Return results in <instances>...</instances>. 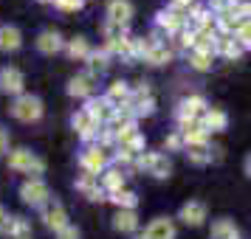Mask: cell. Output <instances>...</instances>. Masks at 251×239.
<instances>
[{"label":"cell","mask_w":251,"mask_h":239,"mask_svg":"<svg viewBox=\"0 0 251 239\" xmlns=\"http://www.w3.org/2000/svg\"><path fill=\"white\" fill-rule=\"evenodd\" d=\"M9 113H12V118L23 121V124H34V121L43 118L46 107H43V99H37L31 93H23V96H17V99L9 104Z\"/></svg>","instance_id":"6da1fadb"},{"label":"cell","mask_w":251,"mask_h":239,"mask_svg":"<svg viewBox=\"0 0 251 239\" xmlns=\"http://www.w3.org/2000/svg\"><path fill=\"white\" fill-rule=\"evenodd\" d=\"M9 169L28 174V177H40L46 172V160L37 152H31V149H12L9 152Z\"/></svg>","instance_id":"7a4b0ae2"},{"label":"cell","mask_w":251,"mask_h":239,"mask_svg":"<svg viewBox=\"0 0 251 239\" xmlns=\"http://www.w3.org/2000/svg\"><path fill=\"white\" fill-rule=\"evenodd\" d=\"M110 163H113V158H110V149L99 147V144H88V147L82 149V155H79L82 172L96 174V177H99L104 169H110Z\"/></svg>","instance_id":"3957f363"},{"label":"cell","mask_w":251,"mask_h":239,"mask_svg":"<svg viewBox=\"0 0 251 239\" xmlns=\"http://www.w3.org/2000/svg\"><path fill=\"white\" fill-rule=\"evenodd\" d=\"M155 28H158L164 37H178L186 28V9H164V12L155 14Z\"/></svg>","instance_id":"277c9868"},{"label":"cell","mask_w":251,"mask_h":239,"mask_svg":"<svg viewBox=\"0 0 251 239\" xmlns=\"http://www.w3.org/2000/svg\"><path fill=\"white\" fill-rule=\"evenodd\" d=\"M20 200L31 208H43V205L51 200V189L43 177H28V180L20 186Z\"/></svg>","instance_id":"5b68a950"},{"label":"cell","mask_w":251,"mask_h":239,"mask_svg":"<svg viewBox=\"0 0 251 239\" xmlns=\"http://www.w3.org/2000/svg\"><path fill=\"white\" fill-rule=\"evenodd\" d=\"M40 217H43V222H46V228H51L54 234H59L62 228H68V211H65V205L59 203L57 197H51L43 208H40Z\"/></svg>","instance_id":"8992f818"},{"label":"cell","mask_w":251,"mask_h":239,"mask_svg":"<svg viewBox=\"0 0 251 239\" xmlns=\"http://www.w3.org/2000/svg\"><path fill=\"white\" fill-rule=\"evenodd\" d=\"M209 110V104H206L203 96H189V99H183L181 104H178V124L183 127H189L195 124V121H201V115Z\"/></svg>","instance_id":"52a82bcc"},{"label":"cell","mask_w":251,"mask_h":239,"mask_svg":"<svg viewBox=\"0 0 251 239\" xmlns=\"http://www.w3.org/2000/svg\"><path fill=\"white\" fill-rule=\"evenodd\" d=\"M23 87H25V79L20 68H14V65H3L0 68V93H6V96H23Z\"/></svg>","instance_id":"ba28073f"},{"label":"cell","mask_w":251,"mask_h":239,"mask_svg":"<svg viewBox=\"0 0 251 239\" xmlns=\"http://www.w3.org/2000/svg\"><path fill=\"white\" fill-rule=\"evenodd\" d=\"M178 219H181L183 225H189V228L203 225L206 219H209L206 203H201V200H186V203L181 205V211H178Z\"/></svg>","instance_id":"9c48e42d"},{"label":"cell","mask_w":251,"mask_h":239,"mask_svg":"<svg viewBox=\"0 0 251 239\" xmlns=\"http://www.w3.org/2000/svg\"><path fill=\"white\" fill-rule=\"evenodd\" d=\"M71 124H74V130L79 132V138H82V144H85V147H88V144H96V135H99V130H102V127L93 124L91 115L85 113V110H76V113L71 115Z\"/></svg>","instance_id":"30bf717a"},{"label":"cell","mask_w":251,"mask_h":239,"mask_svg":"<svg viewBox=\"0 0 251 239\" xmlns=\"http://www.w3.org/2000/svg\"><path fill=\"white\" fill-rule=\"evenodd\" d=\"M76 192H82L91 203H104L107 200V192L102 189V183L96 174H88V172H82L79 177H76Z\"/></svg>","instance_id":"8fae6325"},{"label":"cell","mask_w":251,"mask_h":239,"mask_svg":"<svg viewBox=\"0 0 251 239\" xmlns=\"http://www.w3.org/2000/svg\"><path fill=\"white\" fill-rule=\"evenodd\" d=\"M82 110H85V113L91 115V121H93V124L104 127L107 121H110V115H113V104L107 102L104 96H99V99H96V96H91V99L85 102V107H82Z\"/></svg>","instance_id":"7c38bea8"},{"label":"cell","mask_w":251,"mask_h":239,"mask_svg":"<svg viewBox=\"0 0 251 239\" xmlns=\"http://www.w3.org/2000/svg\"><path fill=\"white\" fill-rule=\"evenodd\" d=\"M183 138V149H192V147H209V130L203 127V121H195V124L183 127V130H178Z\"/></svg>","instance_id":"4fadbf2b"},{"label":"cell","mask_w":251,"mask_h":239,"mask_svg":"<svg viewBox=\"0 0 251 239\" xmlns=\"http://www.w3.org/2000/svg\"><path fill=\"white\" fill-rule=\"evenodd\" d=\"M34 45L40 54H46V57H54V54H59V51H65V40H62V34L59 31H43V34H37Z\"/></svg>","instance_id":"5bb4252c"},{"label":"cell","mask_w":251,"mask_h":239,"mask_svg":"<svg viewBox=\"0 0 251 239\" xmlns=\"http://www.w3.org/2000/svg\"><path fill=\"white\" fill-rule=\"evenodd\" d=\"M93 87H96V76H91V73L85 70V73H79V76H74V79L68 82V96L88 102L93 96Z\"/></svg>","instance_id":"9a60e30c"},{"label":"cell","mask_w":251,"mask_h":239,"mask_svg":"<svg viewBox=\"0 0 251 239\" xmlns=\"http://www.w3.org/2000/svg\"><path fill=\"white\" fill-rule=\"evenodd\" d=\"M147 239H175V219L172 217H155L147 228H144Z\"/></svg>","instance_id":"2e32d148"},{"label":"cell","mask_w":251,"mask_h":239,"mask_svg":"<svg viewBox=\"0 0 251 239\" xmlns=\"http://www.w3.org/2000/svg\"><path fill=\"white\" fill-rule=\"evenodd\" d=\"M209 239H243V231L237 228V222H234V219L220 217V219H215V222H212Z\"/></svg>","instance_id":"e0dca14e"},{"label":"cell","mask_w":251,"mask_h":239,"mask_svg":"<svg viewBox=\"0 0 251 239\" xmlns=\"http://www.w3.org/2000/svg\"><path fill=\"white\" fill-rule=\"evenodd\" d=\"M107 20L119 25H130L133 20V3L130 0H110L107 3Z\"/></svg>","instance_id":"ac0fdd59"},{"label":"cell","mask_w":251,"mask_h":239,"mask_svg":"<svg viewBox=\"0 0 251 239\" xmlns=\"http://www.w3.org/2000/svg\"><path fill=\"white\" fill-rule=\"evenodd\" d=\"M243 54H246V51L240 48V43L234 37H220V34L215 37V57H223V59H231V62H234V59H240Z\"/></svg>","instance_id":"d6986e66"},{"label":"cell","mask_w":251,"mask_h":239,"mask_svg":"<svg viewBox=\"0 0 251 239\" xmlns=\"http://www.w3.org/2000/svg\"><path fill=\"white\" fill-rule=\"evenodd\" d=\"M23 45V34L17 25H0V51L3 54H12Z\"/></svg>","instance_id":"ffe728a7"},{"label":"cell","mask_w":251,"mask_h":239,"mask_svg":"<svg viewBox=\"0 0 251 239\" xmlns=\"http://www.w3.org/2000/svg\"><path fill=\"white\" fill-rule=\"evenodd\" d=\"M201 121H203V127L209 132H223L228 127V115H226V110H220V107H209V110L201 115Z\"/></svg>","instance_id":"44dd1931"},{"label":"cell","mask_w":251,"mask_h":239,"mask_svg":"<svg viewBox=\"0 0 251 239\" xmlns=\"http://www.w3.org/2000/svg\"><path fill=\"white\" fill-rule=\"evenodd\" d=\"M125 177L127 174H122V169L110 166V169H104L102 174H99V183H102V189L107 192V197H110V194H116V192L125 189Z\"/></svg>","instance_id":"7402d4cb"},{"label":"cell","mask_w":251,"mask_h":239,"mask_svg":"<svg viewBox=\"0 0 251 239\" xmlns=\"http://www.w3.org/2000/svg\"><path fill=\"white\" fill-rule=\"evenodd\" d=\"M91 51H93V48H91V43H88L85 37H74V40H65V54H68L71 59H76V62H85Z\"/></svg>","instance_id":"603a6c76"},{"label":"cell","mask_w":251,"mask_h":239,"mask_svg":"<svg viewBox=\"0 0 251 239\" xmlns=\"http://www.w3.org/2000/svg\"><path fill=\"white\" fill-rule=\"evenodd\" d=\"M113 228L119 234H138V217L136 211H116Z\"/></svg>","instance_id":"cb8c5ba5"},{"label":"cell","mask_w":251,"mask_h":239,"mask_svg":"<svg viewBox=\"0 0 251 239\" xmlns=\"http://www.w3.org/2000/svg\"><path fill=\"white\" fill-rule=\"evenodd\" d=\"M130 96H133V90H130V85H127V82H113V85H110V87H107V93H104V99H107V102L113 104H125V102H130Z\"/></svg>","instance_id":"d4e9b609"},{"label":"cell","mask_w":251,"mask_h":239,"mask_svg":"<svg viewBox=\"0 0 251 239\" xmlns=\"http://www.w3.org/2000/svg\"><path fill=\"white\" fill-rule=\"evenodd\" d=\"M110 203L119 208V211H136V205H138V194L136 192H130V189H122V192H116L107 197Z\"/></svg>","instance_id":"484cf974"},{"label":"cell","mask_w":251,"mask_h":239,"mask_svg":"<svg viewBox=\"0 0 251 239\" xmlns=\"http://www.w3.org/2000/svg\"><path fill=\"white\" fill-rule=\"evenodd\" d=\"M147 174H152L155 180H167L172 174V160L164 155V152H155V158H152V166H150Z\"/></svg>","instance_id":"4316f807"},{"label":"cell","mask_w":251,"mask_h":239,"mask_svg":"<svg viewBox=\"0 0 251 239\" xmlns=\"http://www.w3.org/2000/svg\"><path fill=\"white\" fill-rule=\"evenodd\" d=\"M107 57H110L107 48H102V51H91L88 59H85V62H88V73H91V76H102L104 70H107Z\"/></svg>","instance_id":"83f0119b"},{"label":"cell","mask_w":251,"mask_h":239,"mask_svg":"<svg viewBox=\"0 0 251 239\" xmlns=\"http://www.w3.org/2000/svg\"><path fill=\"white\" fill-rule=\"evenodd\" d=\"M107 54H116L122 59H133V37H122V40H113V43H104Z\"/></svg>","instance_id":"f1b7e54d"},{"label":"cell","mask_w":251,"mask_h":239,"mask_svg":"<svg viewBox=\"0 0 251 239\" xmlns=\"http://www.w3.org/2000/svg\"><path fill=\"white\" fill-rule=\"evenodd\" d=\"M6 234H9L12 239H31V222H28L25 217H12Z\"/></svg>","instance_id":"f546056e"},{"label":"cell","mask_w":251,"mask_h":239,"mask_svg":"<svg viewBox=\"0 0 251 239\" xmlns=\"http://www.w3.org/2000/svg\"><path fill=\"white\" fill-rule=\"evenodd\" d=\"M170 59H172V51L167 48V43H161V45H155L147 57H144V62H147V65H164V62H170Z\"/></svg>","instance_id":"4dcf8cb0"},{"label":"cell","mask_w":251,"mask_h":239,"mask_svg":"<svg viewBox=\"0 0 251 239\" xmlns=\"http://www.w3.org/2000/svg\"><path fill=\"white\" fill-rule=\"evenodd\" d=\"M212 62H215V54H203V51H189V65L195 70H209L212 68Z\"/></svg>","instance_id":"1f68e13d"},{"label":"cell","mask_w":251,"mask_h":239,"mask_svg":"<svg viewBox=\"0 0 251 239\" xmlns=\"http://www.w3.org/2000/svg\"><path fill=\"white\" fill-rule=\"evenodd\" d=\"M234 40L240 43V48H243V51H251V17H246V20H243V25L234 31Z\"/></svg>","instance_id":"d6a6232c"},{"label":"cell","mask_w":251,"mask_h":239,"mask_svg":"<svg viewBox=\"0 0 251 239\" xmlns=\"http://www.w3.org/2000/svg\"><path fill=\"white\" fill-rule=\"evenodd\" d=\"M122 37H130V34H127V25H119V23H110V20H104V40H107V43H113V40H122Z\"/></svg>","instance_id":"836d02e7"},{"label":"cell","mask_w":251,"mask_h":239,"mask_svg":"<svg viewBox=\"0 0 251 239\" xmlns=\"http://www.w3.org/2000/svg\"><path fill=\"white\" fill-rule=\"evenodd\" d=\"M133 102V99H130ZM133 110H136V118H141V115H152L155 113V99L150 96V99H138V102H133Z\"/></svg>","instance_id":"e575fe53"},{"label":"cell","mask_w":251,"mask_h":239,"mask_svg":"<svg viewBox=\"0 0 251 239\" xmlns=\"http://www.w3.org/2000/svg\"><path fill=\"white\" fill-rule=\"evenodd\" d=\"M113 135H116V147H127V144L138 135V124H130V127H125V130L113 132Z\"/></svg>","instance_id":"d590c367"},{"label":"cell","mask_w":251,"mask_h":239,"mask_svg":"<svg viewBox=\"0 0 251 239\" xmlns=\"http://www.w3.org/2000/svg\"><path fill=\"white\" fill-rule=\"evenodd\" d=\"M110 158H113V163H119V166H130L136 155H133L130 149H125V147H116V152L110 155Z\"/></svg>","instance_id":"8d00e7d4"},{"label":"cell","mask_w":251,"mask_h":239,"mask_svg":"<svg viewBox=\"0 0 251 239\" xmlns=\"http://www.w3.org/2000/svg\"><path fill=\"white\" fill-rule=\"evenodd\" d=\"M178 45L186 48V51H192V48H195V28H189V25L183 28L181 34H178Z\"/></svg>","instance_id":"74e56055"},{"label":"cell","mask_w":251,"mask_h":239,"mask_svg":"<svg viewBox=\"0 0 251 239\" xmlns=\"http://www.w3.org/2000/svg\"><path fill=\"white\" fill-rule=\"evenodd\" d=\"M51 3L57 6L59 12H79V9H82V3H85V0H51Z\"/></svg>","instance_id":"f35d334b"},{"label":"cell","mask_w":251,"mask_h":239,"mask_svg":"<svg viewBox=\"0 0 251 239\" xmlns=\"http://www.w3.org/2000/svg\"><path fill=\"white\" fill-rule=\"evenodd\" d=\"M164 149H170V152H178V149H183V138L181 132L175 130L172 135H167V141H164Z\"/></svg>","instance_id":"ab89813d"},{"label":"cell","mask_w":251,"mask_h":239,"mask_svg":"<svg viewBox=\"0 0 251 239\" xmlns=\"http://www.w3.org/2000/svg\"><path fill=\"white\" fill-rule=\"evenodd\" d=\"M130 90H133V96H130L133 102H138V99H150V85L147 82H138L136 87H130Z\"/></svg>","instance_id":"60d3db41"},{"label":"cell","mask_w":251,"mask_h":239,"mask_svg":"<svg viewBox=\"0 0 251 239\" xmlns=\"http://www.w3.org/2000/svg\"><path fill=\"white\" fill-rule=\"evenodd\" d=\"M57 239H82V234H79L76 225H68V228H62V231L57 234Z\"/></svg>","instance_id":"b9f144b4"},{"label":"cell","mask_w":251,"mask_h":239,"mask_svg":"<svg viewBox=\"0 0 251 239\" xmlns=\"http://www.w3.org/2000/svg\"><path fill=\"white\" fill-rule=\"evenodd\" d=\"M9 141H12V138H9V130H6V127H0V155H6V152H9Z\"/></svg>","instance_id":"7bdbcfd3"},{"label":"cell","mask_w":251,"mask_h":239,"mask_svg":"<svg viewBox=\"0 0 251 239\" xmlns=\"http://www.w3.org/2000/svg\"><path fill=\"white\" fill-rule=\"evenodd\" d=\"M9 222H12V217H9V211L0 205V234H6V231H9Z\"/></svg>","instance_id":"ee69618b"},{"label":"cell","mask_w":251,"mask_h":239,"mask_svg":"<svg viewBox=\"0 0 251 239\" xmlns=\"http://www.w3.org/2000/svg\"><path fill=\"white\" fill-rule=\"evenodd\" d=\"M206 9H209L212 14H220L223 9H226V0H209V6H206Z\"/></svg>","instance_id":"f6af8a7d"},{"label":"cell","mask_w":251,"mask_h":239,"mask_svg":"<svg viewBox=\"0 0 251 239\" xmlns=\"http://www.w3.org/2000/svg\"><path fill=\"white\" fill-rule=\"evenodd\" d=\"M170 6H175V9H186V12H189V6H195V0H170Z\"/></svg>","instance_id":"bcb514c9"},{"label":"cell","mask_w":251,"mask_h":239,"mask_svg":"<svg viewBox=\"0 0 251 239\" xmlns=\"http://www.w3.org/2000/svg\"><path fill=\"white\" fill-rule=\"evenodd\" d=\"M243 169H246V174L251 177V155H246V160H243Z\"/></svg>","instance_id":"7dc6e473"},{"label":"cell","mask_w":251,"mask_h":239,"mask_svg":"<svg viewBox=\"0 0 251 239\" xmlns=\"http://www.w3.org/2000/svg\"><path fill=\"white\" fill-rule=\"evenodd\" d=\"M243 17H251V0H246V3H243Z\"/></svg>","instance_id":"c3c4849f"},{"label":"cell","mask_w":251,"mask_h":239,"mask_svg":"<svg viewBox=\"0 0 251 239\" xmlns=\"http://www.w3.org/2000/svg\"><path fill=\"white\" fill-rule=\"evenodd\" d=\"M136 239H147V234H136Z\"/></svg>","instance_id":"681fc988"},{"label":"cell","mask_w":251,"mask_h":239,"mask_svg":"<svg viewBox=\"0 0 251 239\" xmlns=\"http://www.w3.org/2000/svg\"><path fill=\"white\" fill-rule=\"evenodd\" d=\"M40 3H51V0H40Z\"/></svg>","instance_id":"f907efd6"}]
</instances>
